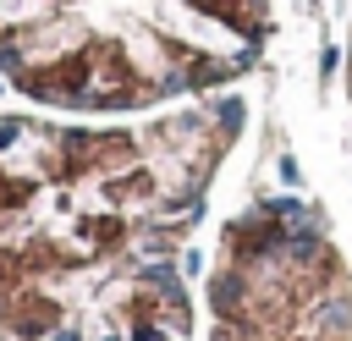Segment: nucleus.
Segmentation results:
<instances>
[{
  "label": "nucleus",
  "instance_id": "f03ea898",
  "mask_svg": "<svg viewBox=\"0 0 352 341\" xmlns=\"http://www.w3.org/2000/svg\"><path fill=\"white\" fill-rule=\"evenodd\" d=\"M275 0H0V77L44 116L132 121L231 94Z\"/></svg>",
  "mask_w": 352,
  "mask_h": 341
},
{
  "label": "nucleus",
  "instance_id": "20e7f679",
  "mask_svg": "<svg viewBox=\"0 0 352 341\" xmlns=\"http://www.w3.org/2000/svg\"><path fill=\"white\" fill-rule=\"evenodd\" d=\"M346 99H352V28H346Z\"/></svg>",
  "mask_w": 352,
  "mask_h": 341
},
{
  "label": "nucleus",
  "instance_id": "7ed1b4c3",
  "mask_svg": "<svg viewBox=\"0 0 352 341\" xmlns=\"http://www.w3.org/2000/svg\"><path fill=\"white\" fill-rule=\"evenodd\" d=\"M204 341H352V264L319 204L264 192L220 226Z\"/></svg>",
  "mask_w": 352,
  "mask_h": 341
},
{
  "label": "nucleus",
  "instance_id": "f257e3e1",
  "mask_svg": "<svg viewBox=\"0 0 352 341\" xmlns=\"http://www.w3.org/2000/svg\"><path fill=\"white\" fill-rule=\"evenodd\" d=\"M236 94L132 121L0 116V341H198V226Z\"/></svg>",
  "mask_w": 352,
  "mask_h": 341
}]
</instances>
